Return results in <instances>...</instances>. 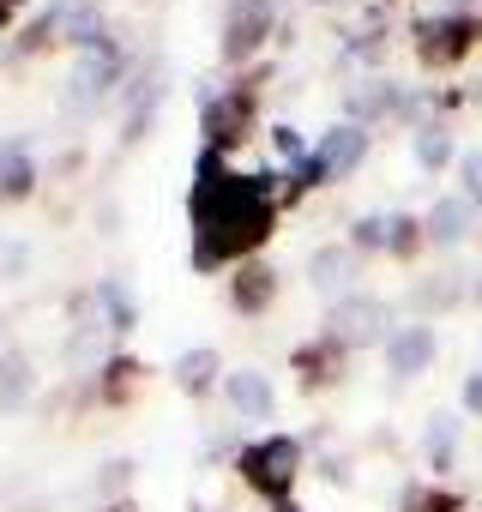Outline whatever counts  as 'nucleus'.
Returning <instances> with one entry per match:
<instances>
[{"instance_id": "nucleus-1", "label": "nucleus", "mask_w": 482, "mask_h": 512, "mask_svg": "<svg viewBox=\"0 0 482 512\" xmlns=\"http://www.w3.org/2000/svg\"><path fill=\"white\" fill-rule=\"evenodd\" d=\"M187 217H193V272H217L223 260H248L272 235V217H278L272 175H235L217 151H199Z\"/></svg>"}, {"instance_id": "nucleus-2", "label": "nucleus", "mask_w": 482, "mask_h": 512, "mask_svg": "<svg viewBox=\"0 0 482 512\" xmlns=\"http://www.w3.org/2000/svg\"><path fill=\"white\" fill-rule=\"evenodd\" d=\"M362 157H368V127H362V121H338L332 133H320V145H314L302 163H290V181H296V187H326V181L350 175Z\"/></svg>"}, {"instance_id": "nucleus-3", "label": "nucleus", "mask_w": 482, "mask_h": 512, "mask_svg": "<svg viewBox=\"0 0 482 512\" xmlns=\"http://www.w3.org/2000/svg\"><path fill=\"white\" fill-rule=\"evenodd\" d=\"M235 470H241V482H248L254 494H266V500H284V494L296 488V470H302V440H290V434L254 440L248 452L235 458Z\"/></svg>"}, {"instance_id": "nucleus-4", "label": "nucleus", "mask_w": 482, "mask_h": 512, "mask_svg": "<svg viewBox=\"0 0 482 512\" xmlns=\"http://www.w3.org/2000/svg\"><path fill=\"white\" fill-rule=\"evenodd\" d=\"M199 133H205V151H229L248 139L254 133V85H229L223 97H205Z\"/></svg>"}, {"instance_id": "nucleus-5", "label": "nucleus", "mask_w": 482, "mask_h": 512, "mask_svg": "<svg viewBox=\"0 0 482 512\" xmlns=\"http://www.w3.org/2000/svg\"><path fill=\"white\" fill-rule=\"evenodd\" d=\"M476 43V25L464 13H440V19H416V61L422 67H458Z\"/></svg>"}, {"instance_id": "nucleus-6", "label": "nucleus", "mask_w": 482, "mask_h": 512, "mask_svg": "<svg viewBox=\"0 0 482 512\" xmlns=\"http://www.w3.org/2000/svg\"><path fill=\"white\" fill-rule=\"evenodd\" d=\"M272 37V0H235L223 19V61H248Z\"/></svg>"}, {"instance_id": "nucleus-7", "label": "nucleus", "mask_w": 482, "mask_h": 512, "mask_svg": "<svg viewBox=\"0 0 482 512\" xmlns=\"http://www.w3.org/2000/svg\"><path fill=\"white\" fill-rule=\"evenodd\" d=\"M386 320H392V308L380 296H344L332 308V338L338 344H374V338H386Z\"/></svg>"}, {"instance_id": "nucleus-8", "label": "nucleus", "mask_w": 482, "mask_h": 512, "mask_svg": "<svg viewBox=\"0 0 482 512\" xmlns=\"http://www.w3.org/2000/svg\"><path fill=\"white\" fill-rule=\"evenodd\" d=\"M121 73H127V61H121V49H115V43L85 49V55H79V73H73V109L103 103V97H109V85H115Z\"/></svg>"}, {"instance_id": "nucleus-9", "label": "nucleus", "mask_w": 482, "mask_h": 512, "mask_svg": "<svg viewBox=\"0 0 482 512\" xmlns=\"http://www.w3.org/2000/svg\"><path fill=\"white\" fill-rule=\"evenodd\" d=\"M434 350H440V338H434V326H398L392 338H386V368H392V380H416L428 362H434Z\"/></svg>"}, {"instance_id": "nucleus-10", "label": "nucleus", "mask_w": 482, "mask_h": 512, "mask_svg": "<svg viewBox=\"0 0 482 512\" xmlns=\"http://www.w3.org/2000/svg\"><path fill=\"white\" fill-rule=\"evenodd\" d=\"M223 404H229V410H241L248 422H266V416L278 410L272 374H260V368H235V374H223Z\"/></svg>"}, {"instance_id": "nucleus-11", "label": "nucleus", "mask_w": 482, "mask_h": 512, "mask_svg": "<svg viewBox=\"0 0 482 512\" xmlns=\"http://www.w3.org/2000/svg\"><path fill=\"white\" fill-rule=\"evenodd\" d=\"M272 296H278V272H272V266H260V260H241V266H235V278H229L235 314H266Z\"/></svg>"}, {"instance_id": "nucleus-12", "label": "nucleus", "mask_w": 482, "mask_h": 512, "mask_svg": "<svg viewBox=\"0 0 482 512\" xmlns=\"http://www.w3.org/2000/svg\"><path fill=\"white\" fill-rule=\"evenodd\" d=\"M31 187H37V157H31V139H0V205L31 199Z\"/></svg>"}, {"instance_id": "nucleus-13", "label": "nucleus", "mask_w": 482, "mask_h": 512, "mask_svg": "<svg viewBox=\"0 0 482 512\" xmlns=\"http://www.w3.org/2000/svg\"><path fill=\"white\" fill-rule=\"evenodd\" d=\"M308 278H314L320 296H338V302H344V290H350V278H356V247H320L314 260H308Z\"/></svg>"}, {"instance_id": "nucleus-14", "label": "nucleus", "mask_w": 482, "mask_h": 512, "mask_svg": "<svg viewBox=\"0 0 482 512\" xmlns=\"http://www.w3.org/2000/svg\"><path fill=\"white\" fill-rule=\"evenodd\" d=\"M470 229H476V205H470V199H458V193H452V199H440V205L428 211V223H422V235H428V241H440V247H458Z\"/></svg>"}, {"instance_id": "nucleus-15", "label": "nucleus", "mask_w": 482, "mask_h": 512, "mask_svg": "<svg viewBox=\"0 0 482 512\" xmlns=\"http://www.w3.org/2000/svg\"><path fill=\"white\" fill-rule=\"evenodd\" d=\"M37 392V374H31V356L25 350H0V416L25 410Z\"/></svg>"}, {"instance_id": "nucleus-16", "label": "nucleus", "mask_w": 482, "mask_h": 512, "mask_svg": "<svg viewBox=\"0 0 482 512\" xmlns=\"http://www.w3.org/2000/svg\"><path fill=\"white\" fill-rule=\"evenodd\" d=\"M157 103H163V85H157V73H145V79H133V85H127V127H121V139H127V145H139V139L151 133V121H157Z\"/></svg>"}, {"instance_id": "nucleus-17", "label": "nucleus", "mask_w": 482, "mask_h": 512, "mask_svg": "<svg viewBox=\"0 0 482 512\" xmlns=\"http://www.w3.org/2000/svg\"><path fill=\"white\" fill-rule=\"evenodd\" d=\"M458 296H464V278H458V272H434V278H416L410 308H416V314H440V308H452Z\"/></svg>"}, {"instance_id": "nucleus-18", "label": "nucleus", "mask_w": 482, "mask_h": 512, "mask_svg": "<svg viewBox=\"0 0 482 512\" xmlns=\"http://www.w3.org/2000/svg\"><path fill=\"white\" fill-rule=\"evenodd\" d=\"M97 302H103V326L109 332H133L139 326V302H133V290L121 278H103L97 284Z\"/></svg>"}, {"instance_id": "nucleus-19", "label": "nucleus", "mask_w": 482, "mask_h": 512, "mask_svg": "<svg viewBox=\"0 0 482 512\" xmlns=\"http://www.w3.org/2000/svg\"><path fill=\"white\" fill-rule=\"evenodd\" d=\"M217 380H223L217 350H187V356H175V386H181V392H211Z\"/></svg>"}, {"instance_id": "nucleus-20", "label": "nucleus", "mask_w": 482, "mask_h": 512, "mask_svg": "<svg viewBox=\"0 0 482 512\" xmlns=\"http://www.w3.org/2000/svg\"><path fill=\"white\" fill-rule=\"evenodd\" d=\"M416 163L422 169H446L452 163V133L446 127H416Z\"/></svg>"}, {"instance_id": "nucleus-21", "label": "nucleus", "mask_w": 482, "mask_h": 512, "mask_svg": "<svg viewBox=\"0 0 482 512\" xmlns=\"http://www.w3.org/2000/svg\"><path fill=\"white\" fill-rule=\"evenodd\" d=\"M386 109H398V91H392L386 79H374L368 91H356V97H350V115H368V121H380Z\"/></svg>"}, {"instance_id": "nucleus-22", "label": "nucleus", "mask_w": 482, "mask_h": 512, "mask_svg": "<svg viewBox=\"0 0 482 512\" xmlns=\"http://www.w3.org/2000/svg\"><path fill=\"white\" fill-rule=\"evenodd\" d=\"M133 374H139V362H133V356H127V362L115 356V362L103 368V398H109V404H121V398L133 392Z\"/></svg>"}, {"instance_id": "nucleus-23", "label": "nucleus", "mask_w": 482, "mask_h": 512, "mask_svg": "<svg viewBox=\"0 0 482 512\" xmlns=\"http://www.w3.org/2000/svg\"><path fill=\"white\" fill-rule=\"evenodd\" d=\"M458 199H470V205H482V145L458 157Z\"/></svg>"}, {"instance_id": "nucleus-24", "label": "nucleus", "mask_w": 482, "mask_h": 512, "mask_svg": "<svg viewBox=\"0 0 482 512\" xmlns=\"http://www.w3.org/2000/svg\"><path fill=\"white\" fill-rule=\"evenodd\" d=\"M452 434H458V422H452V416H428V434H422V440H428V458H434V464H446Z\"/></svg>"}, {"instance_id": "nucleus-25", "label": "nucleus", "mask_w": 482, "mask_h": 512, "mask_svg": "<svg viewBox=\"0 0 482 512\" xmlns=\"http://www.w3.org/2000/svg\"><path fill=\"white\" fill-rule=\"evenodd\" d=\"M386 235H392V223H386V217H356L350 247H380V253H386Z\"/></svg>"}, {"instance_id": "nucleus-26", "label": "nucleus", "mask_w": 482, "mask_h": 512, "mask_svg": "<svg viewBox=\"0 0 482 512\" xmlns=\"http://www.w3.org/2000/svg\"><path fill=\"white\" fill-rule=\"evenodd\" d=\"M392 223V235H386V253H416V241H422V223L416 217H386Z\"/></svg>"}, {"instance_id": "nucleus-27", "label": "nucleus", "mask_w": 482, "mask_h": 512, "mask_svg": "<svg viewBox=\"0 0 482 512\" xmlns=\"http://www.w3.org/2000/svg\"><path fill=\"white\" fill-rule=\"evenodd\" d=\"M272 145H278V151H284L290 163H302V157H308V151H302V133H296V127H272Z\"/></svg>"}, {"instance_id": "nucleus-28", "label": "nucleus", "mask_w": 482, "mask_h": 512, "mask_svg": "<svg viewBox=\"0 0 482 512\" xmlns=\"http://www.w3.org/2000/svg\"><path fill=\"white\" fill-rule=\"evenodd\" d=\"M127 476H133V464H127V458H109V464H103V476H97V482H103V488H109V494H115V488H121V482H127Z\"/></svg>"}, {"instance_id": "nucleus-29", "label": "nucleus", "mask_w": 482, "mask_h": 512, "mask_svg": "<svg viewBox=\"0 0 482 512\" xmlns=\"http://www.w3.org/2000/svg\"><path fill=\"white\" fill-rule=\"evenodd\" d=\"M464 410L482 416V374H464Z\"/></svg>"}, {"instance_id": "nucleus-30", "label": "nucleus", "mask_w": 482, "mask_h": 512, "mask_svg": "<svg viewBox=\"0 0 482 512\" xmlns=\"http://www.w3.org/2000/svg\"><path fill=\"white\" fill-rule=\"evenodd\" d=\"M13 7H19V0H0V25H7V19H13Z\"/></svg>"}, {"instance_id": "nucleus-31", "label": "nucleus", "mask_w": 482, "mask_h": 512, "mask_svg": "<svg viewBox=\"0 0 482 512\" xmlns=\"http://www.w3.org/2000/svg\"><path fill=\"white\" fill-rule=\"evenodd\" d=\"M272 506H278V512H302V506H296V500H290V494H284V500H272Z\"/></svg>"}, {"instance_id": "nucleus-32", "label": "nucleus", "mask_w": 482, "mask_h": 512, "mask_svg": "<svg viewBox=\"0 0 482 512\" xmlns=\"http://www.w3.org/2000/svg\"><path fill=\"white\" fill-rule=\"evenodd\" d=\"M476 302H482V278H476Z\"/></svg>"}, {"instance_id": "nucleus-33", "label": "nucleus", "mask_w": 482, "mask_h": 512, "mask_svg": "<svg viewBox=\"0 0 482 512\" xmlns=\"http://www.w3.org/2000/svg\"><path fill=\"white\" fill-rule=\"evenodd\" d=\"M109 512H127V506H109Z\"/></svg>"}]
</instances>
